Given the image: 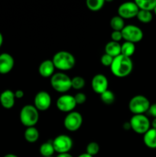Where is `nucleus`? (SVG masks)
I'll use <instances>...</instances> for the list:
<instances>
[{"label":"nucleus","instance_id":"obj_1","mask_svg":"<svg viewBox=\"0 0 156 157\" xmlns=\"http://www.w3.org/2000/svg\"><path fill=\"white\" fill-rule=\"evenodd\" d=\"M112 74L117 78H125L132 73L133 70V62L131 58L122 55L113 58L110 66Z\"/></svg>","mask_w":156,"mask_h":157},{"label":"nucleus","instance_id":"obj_2","mask_svg":"<svg viewBox=\"0 0 156 157\" xmlns=\"http://www.w3.org/2000/svg\"><path fill=\"white\" fill-rule=\"evenodd\" d=\"M55 68L63 71L71 70L76 64V59L73 54L66 51H60L52 58Z\"/></svg>","mask_w":156,"mask_h":157},{"label":"nucleus","instance_id":"obj_3","mask_svg":"<svg viewBox=\"0 0 156 157\" xmlns=\"http://www.w3.org/2000/svg\"><path fill=\"white\" fill-rule=\"evenodd\" d=\"M20 121L24 127H35L39 120V113L36 107L32 104L24 105L19 113Z\"/></svg>","mask_w":156,"mask_h":157},{"label":"nucleus","instance_id":"obj_4","mask_svg":"<svg viewBox=\"0 0 156 157\" xmlns=\"http://www.w3.org/2000/svg\"><path fill=\"white\" fill-rule=\"evenodd\" d=\"M50 85L57 92L64 94L72 88L71 78L63 72L54 74L50 78Z\"/></svg>","mask_w":156,"mask_h":157},{"label":"nucleus","instance_id":"obj_5","mask_svg":"<svg viewBox=\"0 0 156 157\" xmlns=\"http://www.w3.org/2000/svg\"><path fill=\"white\" fill-rule=\"evenodd\" d=\"M150 102L146 97L143 95H136L131 98L128 103V109L134 115L144 114L148 111Z\"/></svg>","mask_w":156,"mask_h":157},{"label":"nucleus","instance_id":"obj_6","mask_svg":"<svg viewBox=\"0 0 156 157\" xmlns=\"http://www.w3.org/2000/svg\"><path fill=\"white\" fill-rule=\"evenodd\" d=\"M129 124L132 130L139 134H145L151 127L150 121L144 114L133 115L130 119Z\"/></svg>","mask_w":156,"mask_h":157},{"label":"nucleus","instance_id":"obj_7","mask_svg":"<svg viewBox=\"0 0 156 157\" xmlns=\"http://www.w3.org/2000/svg\"><path fill=\"white\" fill-rule=\"evenodd\" d=\"M122 39L132 43L139 42L143 38V32L138 26L134 25H127L122 30Z\"/></svg>","mask_w":156,"mask_h":157},{"label":"nucleus","instance_id":"obj_8","mask_svg":"<svg viewBox=\"0 0 156 157\" xmlns=\"http://www.w3.org/2000/svg\"><path fill=\"white\" fill-rule=\"evenodd\" d=\"M52 143L54 151L58 153V154L69 153L73 147V140L65 134L58 135L54 139Z\"/></svg>","mask_w":156,"mask_h":157},{"label":"nucleus","instance_id":"obj_9","mask_svg":"<svg viewBox=\"0 0 156 157\" xmlns=\"http://www.w3.org/2000/svg\"><path fill=\"white\" fill-rule=\"evenodd\" d=\"M83 124V117L79 112L72 111L67 113L64 121V127L68 131H77Z\"/></svg>","mask_w":156,"mask_h":157},{"label":"nucleus","instance_id":"obj_10","mask_svg":"<svg viewBox=\"0 0 156 157\" xmlns=\"http://www.w3.org/2000/svg\"><path fill=\"white\" fill-rule=\"evenodd\" d=\"M56 106L58 110L64 113H70L73 111L76 106L74 96L70 94H62L58 98Z\"/></svg>","mask_w":156,"mask_h":157},{"label":"nucleus","instance_id":"obj_11","mask_svg":"<svg viewBox=\"0 0 156 157\" xmlns=\"http://www.w3.org/2000/svg\"><path fill=\"white\" fill-rule=\"evenodd\" d=\"M139 11V7L135 2H126L119 6L118 15L123 19L124 18L129 19V18H132L137 16Z\"/></svg>","mask_w":156,"mask_h":157},{"label":"nucleus","instance_id":"obj_12","mask_svg":"<svg viewBox=\"0 0 156 157\" xmlns=\"http://www.w3.org/2000/svg\"><path fill=\"white\" fill-rule=\"evenodd\" d=\"M51 105V97L45 90L38 92L34 98V106L38 111H45Z\"/></svg>","mask_w":156,"mask_h":157},{"label":"nucleus","instance_id":"obj_13","mask_svg":"<svg viewBox=\"0 0 156 157\" xmlns=\"http://www.w3.org/2000/svg\"><path fill=\"white\" fill-rule=\"evenodd\" d=\"M92 89L96 94L100 95L106 90H108L109 81L106 77L102 74L96 75L91 81Z\"/></svg>","mask_w":156,"mask_h":157},{"label":"nucleus","instance_id":"obj_14","mask_svg":"<svg viewBox=\"0 0 156 157\" xmlns=\"http://www.w3.org/2000/svg\"><path fill=\"white\" fill-rule=\"evenodd\" d=\"M15 65L14 58L10 54L2 53L0 55V74L6 75L13 69Z\"/></svg>","mask_w":156,"mask_h":157},{"label":"nucleus","instance_id":"obj_15","mask_svg":"<svg viewBox=\"0 0 156 157\" xmlns=\"http://www.w3.org/2000/svg\"><path fill=\"white\" fill-rule=\"evenodd\" d=\"M15 93L11 90H6L0 94V104L4 108L11 109L15 103Z\"/></svg>","mask_w":156,"mask_h":157},{"label":"nucleus","instance_id":"obj_16","mask_svg":"<svg viewBox=\"0 0 156 157\" xmlns=\"http://www.w3.org/2000/svg\"><path fill=\"white\" fill-rule=\"evenodd\" d=\"M55 67L52 60H44L38 67V73L43 78H51L54 72Z\"/></svg>","mask_w":156,"mask_h":157},{"label":"nucleus","instance_id":"obj_17","mask_svg":"<svg viewBox=\"0 0 156 157\" xmlns=\"http://www.w3.org/2000/svg\"><path fill=\"white\" fill-rule=\"evenodd\" d=\"M145 145L150 149H156V129L150 128L143 136Z\"/></svg>","mask_w":156,"mask_h":157},{"label":"nucleus","instance_id":"obj_18","mask_svg":"<svg viewBox=\"0 0 156 157\" xmlns=\"http://www.w3.org/2000/svg\"><path fill=\"white\" fill-rule=\"evenodd\" d=\"M105 53L113 58L121 55V44L119 42L110 41L105 46Z\"/></svg>","mask_w":156,"mask_h":157},{"label":"nucleus","instance_id":"obj_19","mask_svg":"<svg viewBox=\"0 0 156 157\" xmlns=\"http://www.w3.org/2000/svg\"><path fill=\"white\" fill-rule=\"evenodd\" d=\"M25 140L29 144H34L39 139V131L35 127H28L24 133Z\"/></svg>","mask_w":156,"mask_h":157},{"label":"nucleus","instance_id":"obj_20","mask_svg":"<svg viewBox=\"0 0 156 157\" xmlns=\"http://www.w3.org/2000/svg\"><path fill=\"white\" fill-rule=\"evenodd\" d=\"M136 4L139 7V10L145 11H154L156 7V0H136L135 1Z\"/></svg>","mask_w":156,"mask_h":157},{"label":"nucleus","instance_id":"obj_21","mask_svg":"<svg viewBox=\"0 0 156 157\" xmlns=\"http://www.w3.org/2000/svg\"><path fill=\"white\" fill-rule=\"evenodd\" d=\"M40 154L43 157L52 156L54 153H55L54 149L53 143L52 141H47V142L44 143L41 145L39 148Z\"/></svg>","mask_w":156,"mask_h":157},{"label":"nucleus","instance_id":"obj_22","mask_svg":"<svg viewBox=\"0 0 156 157\" xmlns=\"http://www.w3.org/2000/svg\"><path fill=\"white\" fill-rule=\"evenodd\" d=\"M136 52V45L134 43L125 41L121 45V55L128 58H131Z\"/></svg>","mask_w":156,"mask_h":157},{"label":"nucleus","instance_id":"obj_23","mask_svg":"<svg viewBox=\"0 0 156 157\" xmlns=\"http://www.w3.org/2000/svg\"><path fill=\"white\" fill-rule=\"evenodd\" d=\"M110 26L113 31H119L122 32V29L125 27V21L119 15L113 16L110 20Z\"/></svg>","mask_w":156,"mask_h":157},{"label":"nucleus","instance_id":"obj_24","mask_svg":"<svg viewBox=\"0 0 156 157\" xmlns=\"http://www.w3.org/2000/svg\"><path fill=\"white\" fill-rule=\"evenodd\" d=\"M100 99L106 105H111L116 100V96L112 90H107L100 94Z\"/></svg>","mask_w":156,"mask_h":157},{"label":"nucleus","instance_id":"obj_25","mask_svg":"<svg viewBox=\"0 0 156 157\" xmlns=\"http://www.w3.org/2000/svg\"><path fill=\"white\" fill-rule=\"evenodd\" d=\"M86 4L90 10L93 12H97L103 7L105 1L104 0H87Z\"/></svg>","mask_w":156,"mask_h":157},{"label":"nucleus","instance_id":"obj_26","mask_svg":"<svg viewBox=\"0 0 156 157\" xmlns=\"http://www.w3.org/2000/svg\"><path fill=\"white\" fill-rule=\"evenodd\" d=\"M136 18L142 23H148L152 20L153 15L151 12L145 10H139Z\"/></svg>","mask_w":156,"mask_h":157},{"label":"nucleus","instance_id":"obj_27","mask_svg":"<svg viewBox=\"0 0 156 157\" xmlns=\"http://www.w3.org/2000/svg\"><path fill=\"white\" fill-rule=\"evenodd\" d=\"M86 81L83 77L76 76L71 79V86L72 88L75 90H80L85 87Z\"/></svg>","mask_w":156,"mask_h":157},{"label":"nucleus","instance_id":"obj_28","mask_svg":"<svg viewBox=\"0 0 156 157\" xmlns=\"http://www.w3.org/2000/svg\"><path fill=\"white\" fill-rule=\"evenodd\" d=\"M86 153L87 154L90 155L92 156H94L98 154L99 151V146L97 143L91 142L87 145V149H86Z\"/></svg>","mask_w":156,"mask_h":157},{"label":"nucleus","instance_id":"obj_29","mask_svg":"<svg viewBox=\"0 0 156 157\" xmlns=\"http://www.w3.org/2000/svg\"><path fill=\"white\" fill-rule=\"evenodd\" d=\"M113 57H111L110 55H107V54L106 53L103 54L100 58L101 64H102V65L106 66V67H110L112 63H113Z\"/></svg>","mask_w":156,"mask_h":157},{"label":"nucleus","instance_id":"obj_30","mask_svg":"<svg viewBox=\"0 0 156 157\" xmlns=\"http://www.w3.org/2000/svg\"><path fill=\"white\" fill-rule=\"evenodd\" d=\"M74 99L76 103V105L77 104L80 105V104H84L86 102V101H87V96L84 93H77L74 96Z\"/></svg>","mask_w":156,"mask_h":157},{"label":"nucleus","instance_id":"obj_31","mask_svg":"<svg viewBox=\"0 0 156 157\" xmlns=\"http://www.w3.org/2000/svg\"><path fill=\"white\" fill-rule=\"evenodd\" d=\"M111 39L112 41H116V42H119L122 39V32L119 31H113L111 34Z\"/></svg>","mask_w":156,"mask_h":157},{"label":"nucleus","instance_id":"obj_32","mask_svg":"<svg viewBox=\"0 0 156 157\" xmlns=\"http://www.w3.org/2000/svg\"><path fill=\"white\" fill-rule=\"evenodd\" d=\"M148 113L150 115L153 117L154 118H156V103L150 105L149 109H148Z\"/></svg>","mask_w":156,"mask_h":157},{"label":"nucleus","instance_id":"obj_33","mask_svg":"<svg viewBox=\"0 0 156 157\" xmlns=\"http://www.w3.org/2000/svg\"><path fill=\"white\" fill-rule=\"evenodd\" d=\"M15 97L17 99H21L24 97V91L22 90H17L15 92Z\"/></svg>","mask_w":156,"mask_h":157},{"label":"nucleus","instance_id":"obj_34","mask_svg":"<svg viewBox=\"0 0 156 157\" xmlns=\"http://www.w3.org/2000/svg\"><path fill=\"white\" fill-rule=\"evenodd\" d=\"M56 157H73L71 154H70L69 153H61V154H58Z\"/></svg>","mask_w":156,"mask_h":157},{"label":"nucleus","instance_id":"obj_35","mask_svg":"<svg viewBox=\"0 0 156 157\" xmlns=\"http://www.w3.org/2000/svg\"><path fill=\"white\" fill-rule=\"evenodd\" d=\"M151 127H152L151 128L156 129V118H154V119H153V121H152V122H151Z\"/></svg>","mask_w":156,"mask_h":157},{"label":"nucleus","instance_id":"obj_36","mask_svg":"<svg viewBox=\"0 0 156 157\" xmlns=\"http://www.w3.org/2000/svg\"><path fill=\"white\" fill-rule=\"evenodd\" d=\"M77 157H93V156H90V155L87 154V153H82V154L79 155V156H78Z\"/></svg>","mask_w":156,"mask_h":157},{"label":"nucleus","instance_id":"obj_37","mask_svg":"<svg viewBox=\"0 0 156 157\" xmlns=\"http://www.w3.org/2000/svg\"><path fill=\"white\" fill-rule=\"evenodd\" d=\"M2 44H3V35L0 32V48L2 47Z\"/></svg>","mask_w":156,"mask_h":157},{"label":"nucleus","instance_id":"obj_38","mask_svg":"<svg viewBox=\"0 0 156 157\" xmlns=\"http://www.w3.org/2000/svg\"><path fill=\"white\" fill-rule=\"evenodd\" d=\"M4 157H18L16 155L12 154V153H9V154H6V156H4Z\"/></svg>","mask_w":156,"mask_h":157},{"label":"nucleus","instance_id":"obj_39","mask_svg":"<svg viewBox=\"0 0 156 157\" xmlns=\"http://www.w3.org/2000/svg\"><path fill=\"white\" fill-rule=\"evenodd\" d=\"M154 14H155V15H156V7L154 8Z\"/></svg>","mask_w":156,"mask_h":157},{"label":"nucleus","instance_id":"obj_40","mask_svg":"<svg viewBox=\"0 0 156 157\" xmlns=\"http://www.w3.org/2000/svg\"><path fill=\"white\" fill-rule=\"evenodd\" d=\"M47 157H53V156H47Z\"/></svg>","mask_w":156,"mask_h":157}]
</instances>
